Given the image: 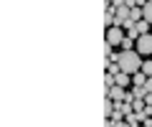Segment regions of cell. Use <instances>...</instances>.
Returning a JSON list of instances; mask_svg holds the SVG:
<instances>
[{"mask_svg": "<svg viewBox=\"0 0 152 127\" xmlns=\"http://www.w3.org/2000/svg\"><path fill=\"white\" fill-rule=\"evenodd\" d=\"M117 64H119V69L124 74H129V76H134V74L142 71V56L137 54V51H119V59H117Z\"/></svg>", "mask_w": 152, "mask_h": 127, "instance_id": "cell-1", "label": "cell"}, {"mask_svg": "<svg viewBox=\"0 0 152 127\" xmlns=\"http://www.w3.org/2000/svg\"><path fill=\"white\" fill-rule=\"evenodd\" d=\"M127 38V33H124V28H119V26H114V28H107V46H122V41Z\"/></svg>", "mask_w": 152, "mask_h": 127, "instance_id": "cell-2", "label": "cell"}, {"mask_svg": "<svg viewBox=\"0 0 152 127\" xmlns=\"http://www.w3.org/2000/svg\"><path fill=\"white\" fill-rule=\"evenodd\" d=\"M137 54L140 56H152V33H147V36H140L137 38Z\"/></svg>", "mask_w": 152, "mask_h": 127, "instance_id": "cell-3", "label": "cell"}, {"mask_svg": "<svg viewBox=\"0 0 152 127\" xmlns=\"http://www.w3.org/2000/svg\"><path fill=\"white\" fill-rule=\"evenodd\" d=\"M142 21H147L152 26V0H147L145 5H142Z\"/></svg>", "mask_w": 152, "mask_h": 127, "instance_id": "cell-4", "label": "cell"}, {"mask_svg": "<svg viewBox=\"0 0 152 127\" xmlns=\"http://www.w3.org/2000/svg\"><path fill=\"white\" fill-rule=\"evenodd\" d=\"M114 79H117V87H122V89H124L127 84H132V76H129V74H124V71H119Z\"/></svg>", "mask_w": 152, "mask_h": 127, "instance_id": "cell-5", "label": "cell"}, {"mask_svg": "<svg viewBox=\"0 0 152 127\" xmlns=\"http://www.w3.org/2000/svg\"><path fill=\"white\" fill-rule=\"evenodd\" d=\"M145 84H147V76H145V74H134V76H132V87H134V89H142V87H145Z\"/></svg>", "mask_w": 152, "mask_h": 127, "instance_id": "cell-6", "label": "cell"}, {"mask_svg": "<svg viewBox=\"0 0 152 127\" xmlns=\"http://www.w3.org/2000/svg\"><path fill=\"white\" fill-rule=\"evenodd\" d=\"M114 109H117V104H114V102H112V99H109V97H107V102H104V115H107L109 120H112V117H114Z\"/></svg>", "mask_w": 152, "mask_h": 127, "instance_id": "cell-7", "label": "cell"}, {"mask_svg": "<svg viewBox=\"0 0 152 127\" xmlns=\"http://www.w3.org/2000/svg\"><path fill=\"white\" fill-rule=\"evenodd\" d=\"M104 23H107V28H114V8L107 5V13H104Z\"/></svg>", "mask_w": 152, "mask_h": 127, "instance_id": "cell-8", "label": "cell"}, {"mask_svg": "<svg viewBox=\"0 0 152 127\" xmlns=\"http://www.w3.org/2000/svg\"><path fill=\"white\" fill-rule=\"evenodd\" d=\"M137 48V41L134 38H129V36H127L124 41H122V51H134Z\"/></svg>", "mask_w": 152, "mask_h": 127, "instance_id": "cell-9", "label": "cell"}, {"mask_svg": "<svg viewBox=\"0 0 152 127\" xmlns=\"http://www.w3.org/2000/svg\"><path fill=\"white\" fill-rule=\"evenodd\" d=\"M132 109H134V115H140V112H145V109H147L145 99H134V102H132Z\"/></svg>", "mask_w": 152, "mask_h": 127, "instance_id": "cell-10", "label": "cell"}, {"mask_svg": "<svg viewBox=\"0 0 152 127\" xmlns=\"http://www.w3.org/2000/svg\"><path fill=\"white\" fill-rule=\"evenodd\" d=\"M142 74H145L147 79H152V59H147L145 64H142Z\"/></svg>", "mask_w": 152, "mask_h": 127, "instance_id": "cell-11", "label": "cell"}, {"mask_svg": "<svg viewBox=\"0 0 152 127\" xmlns=\"http://www.w3.org/2000/svg\"><path fill=\"white\" fill-rule=\"evenodd\" d=\"M119 71H122V69H119V64H107V74H114V76H117Z\"/></svg>", "mask_w": 152, "mask_h": 127, "instance_id": "cell-12", "label": "cell"}, {"mask_svg": "<svg viewBox=\"0 0 152 127\" xmlns=\"http://www.w3.org/2000/svg\"><path fill=\"white\" fill-rule=\"evenodd\" d=\"M145 92H147V94H152V79H147V84H145Z\"/></svg>", "mask_w": 152, "mask_h": 127, "instance_id": "cell-13", "label": "cell"}, {"mask_svg": "<svg viewBox=\"0 0 152 127\" xmlns=\"http://www.w3.org/2000/svg\"><path fill=\"white\" fill-rule=\"evenodd\" d=\"M145 104H147V107H152V94H147V97H145Z\"/></svg>", "mask_w": 152, "mask_h": 127, "instance_id": "cell-14", "label": "cell"}, {"mask_svg": "<svg viewBox=\"0 0 152 127\" xmlns=\"http://www.w3.org/2000/svg\"><path fill=\"white\" fill-rule=\"evenodd\" d=\"M150 59H152V56H150Z\"/></svg>", "mask_w": 152, "mask_h": 127, "instance_id": "cell-15", "label": "cell"}]
</instances>
